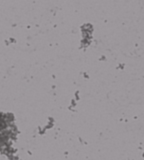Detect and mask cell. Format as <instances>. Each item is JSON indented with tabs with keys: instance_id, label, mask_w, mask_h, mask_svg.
<instances>
[{
	"instance_id": "1",
	"label": "cell",
	"mask_w": 144,
	"mask_h": 160,
	"mask_svg": "<svg viewBox=\"0 0 144 160\" xmlns=\"http://www.w3.org/2000/svg\"><path fill=\"white\" fill-rule=\"evenodd\" d=\"M12 139V123L8 117L0 114V150L6 147Z\"/></svg>"
}]
</instances>
